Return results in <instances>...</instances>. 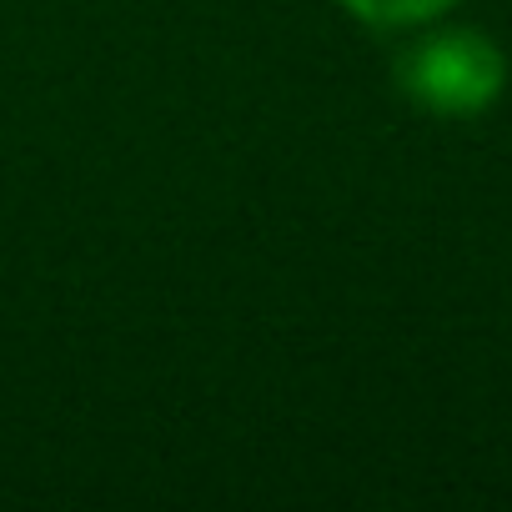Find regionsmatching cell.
Here are the masks:
<instances>
[{"label":"cell","instance_id":"1","mask_svg":"<svg viewBox=\"0 0 512 512\" xmlns=\"http://www.w3.org/2000/svg\"><path fill=\"white\" fill-rule=\"evenodd\" d=\"M392 81L417 111L437 121H472L502 96L507 56L477 26H442L392 61Z\"/></svg>","mask_w":512,"mask_h":512},{"label":"cell","instance_id":"2","mask_svg":"<svg viewBox=\"0 0 512 512\" xmlns=\"http://www.w3.org/2000/svg\"><path fill=\"white\" fill-rule=\"evenodd\" d=\"M457 0H342V11L357 16L362 26L377 31H402V26H427L442 11H452Z\"/></svg>","mask_w":512,"mask_h":512}]
</instances>
